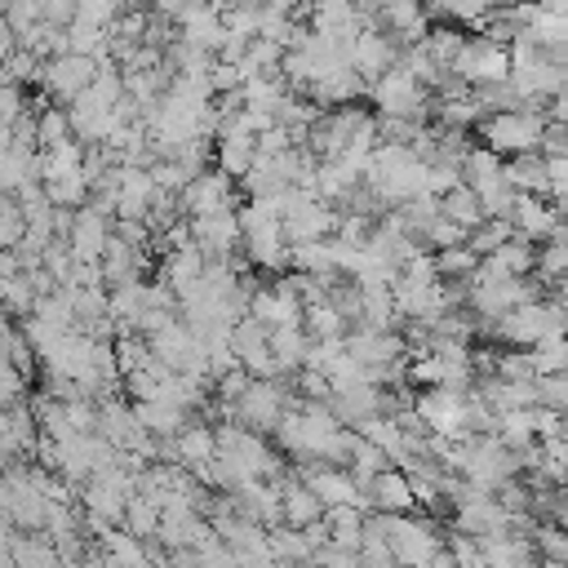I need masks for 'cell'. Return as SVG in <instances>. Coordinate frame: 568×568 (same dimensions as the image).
<instances>
[{
  "label": "cell",
  "mask_w": 568,
  "mask_h": 568,
  "mask_svg": "<svg viewBox=\"0 0 568 568\" xmlns=\"http://www.w3.org/2000/svg\"><path fill=\"white\" fill-rule=\"evenodd\" d=\"M19 391H23V374H19L10 360H0V409H5Z\"/></svg>",
  "instance_id": "8992f818"
},
{
  "label": "cell",
  "mask_w": 568,
  "mask_h": 568,
  "mask_svg": "<svg viewBox=\"0 0 568 568\" xmlns=\"http://www.w3.org/2000/svg\"><path fill=\"white\" fill-rule=\"evenodd\" d=\"M27 116V107H23V93H19V85H5L0 89V125H19Z\"/></svg>",
  "instance_id": "277c9868"
},
{
  "label": "cell",
  "mask_w": 568,
  "mask_h": 568,
  "mask_svg": "<svg viewBox=\"0 0 568 568\" xmlns=\"http://www.w3.org/2000/svg\"><path fill=\"white\" fill-rule=\"evenodd\" d=\"M0 568H19V564H14V550H10V546H0Z\"/></svg>",
  "instance_id": "7c38bea8"
},
{
  "label": "cell",
  "mask_w": 568,
  "mask_h": 568,
  "mask_svg": "<svg viewBox=\"0 0 568 568\" xmlns=\"http://www.w3.org/2000/svg\"><path fill=\"white\" fill-rule=\"evenodd\" d=\"M27 236V213L14 196H0V254H14Z\"/></svg>",
  "instance_id": "7a4b0ae2"
},
{
  "label": "cell",
  "mask_w": 568,
  "mask_h": 568,
  "mask_svg": "<svg viewBox=\"0 0 568 568\" xmlns=\"http://www.w3.org/2000/svg\"><path fill=\"white\" fill-rule=\"evenodd\" d=\"M5 71H10V80H41L45 76V67L36 63V54H27V49H14L5 58Z\"/></svg>",
  "instance_id": "3957f363"
},
{
  "label": "cell",
  "mask_w": 568,
  "mask_h": 568,
  "mask_svg": "<svg viewBox=\"0 0 568 568\" xmlns=\"http://www.w3.org/2000/svg\"><path fill=\"white\" fill-rule=\"evenodd\" d=\"M45 80L58 89V93H80L89 85V58L85 54H67L58 58L54 67H45Z\"/></svg>",
  "instance_id": "6da1fadb"
},
{
  "label": "cell",
  "mask_w": 568,
  "mask_h": 568,
  "mask_svg": "<svg viewBox=\"0 0 568 568\" xmlns=\"http://www.w3.org/2000/svg\"><path fill=\"white\" fill-rule=\"evenodd\" d=\"M45 196L67 204V200H80V178H58V182H45Z\"/></svg>",
  "instance_id": "52a82bcc"
},
{
  "label": "cell",
  "mask_w": 568,
  "mask_h": 568,
  "mask_svg": "<svg viewBox=\"0 0 568 568\" xmlns=\"http://www.w3.org/2000/svg\"><path fill=\"white\" fill-rule=\"evenodd\" d=\"M93 241H98V226L85 218V222L76 226V249H80V254H93Z\"/></svg>",
  "instance_id": "ba28073f"
},
{
  "label": "cell",
  "mask_w": 568,
  "mask_h": 568,
  "mask_svg": "<svg viewBox=\"0 0 568 568\" xmlns=\"http://www.w3.org/2000/svg\"><path fill=\"white\" fill-rule=\"evenodd\" d=\"M45 263L54 267V276H67V258H63L58 249H45Z\"/></svg>",
  "instance_id": "8fae6325"
},
{
  "label": "cell",
  "mask_w": 568,
  "mask_h": 568,
  "mask_svg": "<svg viewBox=\"0 0 568 568\" xmlns=\"http://www.w3.org/2000/svg\"><path fill=\"white\" fill-rule=\"evenodd\" d=\"M10 550H14V564L19 568H54V555L45 546H36V542H14Z\"/></svg>",
  "instance_id": "5b68a950"
},
{
  "label": "cell",
  "mask_w": 568,
  "mask_h": 568,
  "mask_svg": "<svg viewBox=\"0 0 568 568\" xmlns=\"http://www.w3.org/2000/svg\"><path fill=\"white\" fill-rule=\"evenodd\" d=\"M45 19L49 23H76V10L71 5H45Z\"/></svg>",
  "instance_id": "30bf717a"
},
{
  "label": "cell",
  "mask_w": 568,
  "mask_h": 568,
  "mask_svg": "<svg viewBox=\"0 0 568 568\" xmlns=\"http://www.w3.org/2000/svg\"><path fill=\"white\" fill-rule=\"evenodd\" d=\"M14 49H19V36H14V27L5 23V14H0V63H5Z\"/></svg>",
  "instance_id": "9c48e42d"
}]
</instances>
